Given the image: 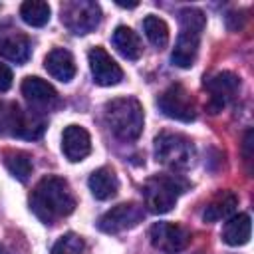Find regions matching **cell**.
Returning a JSON list of instances; mask_svg holds the SVG:
<instances>
[{
    "mask_svg": "<svg viewBox=\"0 0 254 254\" xmlns=\"http://www.w3.org/2000/svg\"><path fill=\"white\" fill-rule=\"evenodd\" d=\"M103 119L109 131L125 143L135 141L145 123L143 107L135 97H117L107 101L103 107Z\"/></svg>",
    "mask_w": 254,
    "mask_h": 254,
    "instance_id": "obj_2",
    "label": "cell"
},
{
    "mask_svg": "<svg viewBox=\"0 0 254 254\" xmlns=\"http://www.w3.org/2000/svg\"><path fill=\"white\" fill-rule=\"evenodd\" d=\"M149 238L153 248L165 254L183 252L190 242V232L175 222H155L149 228Z\"/></svg>",
    "mask_w": 254,
    "mask_h": 254,
    "instance_id": "obj_7",
    "label": "cell"
},
{
    "mask_svg": "<svg viewBox=\"0 0 254 254\" xmlns=\"http://www.w3.org/2000/svg\"><path fill=\"white\" fill-rule=\"evenodd\" d=\"M204 87L208 91L206 107L210 109V113H218L236 97V93L240 89V77L232 71H220V73L212 75L204 83Z\"/></svg>",
    "mask_w": 254,
    "mask_h": 254,
    "instance_id": "obj_9",
    "label": "cell"
},
{
    "mask_svg": "<svg viewBox=\"0 0 254 254\" xmlns=\"http://www.w3.org/2000/svg\"><path fill=\"white\" fill-rule=\"evenodd\" d=\"M12 69L6 64H0V91H6L12 85Z\"/></svg>",
    "mask_w": 254,
    "mask_h": 254,
    "instance_id": "obj_26",
    "label": "cell"
},
{
    "mask_svg": "<svg viewBox=\"0 0 254 254\" xmlns=\"http://www.w3.org/2000/svg\"><path fill=\"white\" fill-rule=\"evenodd\" d=\"M0 254H10V250H6L4 244H0Z\"/></svg>",
    "mask_w": 254,
    "mask_h": 254,
    "instance_id": "obj_28",
    "label": "cell"
},
{
    "mask_svg": "<svg viewBox=\"0 0 254 254\" xmlns=\"http://www.w3.org/2000/svg\"><path fill=\"white\" fill-rule=\"evenodd\" d=\"M155 157L161 165L181 171L192 165L194 145L181 133H161L155 139Z\"/></svg>",
    "mask_w": 254,
    "mask_h": 254,
    "instance_id": "obj_4",
    "label": "cell"
},
{
    "mask_svg": "<svg viewBox=\"0 0 254 254\" xmlns=\"http://www.w3.org/2000/svg\"><path fill=\"white\" fill-rule=\"evenodd\" d=\"M187 187H189L187 181H183L179 175L153 177L143 187L145 206L155 214H165L175 206V202L179 200V196L185 192Z\"/></svg>",
    "mask_w": 254,
    "mask_h": 254,
    "instance_id": "obj_3",
    "label": "cell"
},
{
    "mask_svg": "<svg viewBox=\"0 0 254 254\" xmlns=\"http://www.w3.org/2000/svg\"><path fill=\"white\" fill-rule=\"evenodd\" d=\"M117 6H121V8H135L137 2H117Z\"/></svg>",
    "mask_w": 254,
    "mask_h": 254,
    "instance_id": "obj_27",
    "label": "cell"
},
{
    "mask_svg": "<svg viewBox=\"0 0 254 254\" xmlns=\"http://www.w3.org/2000/svg\"><path fill=\"white\" fill-rule=\"evenodd\" d=\"M46 129V121L40 115L24 113L16 103L0 101V133L24 137V139H38Z\"/></svg>",
    "mask_w": 254,
    "mask_h": 254,
    "instance_id": "obj_5",
    "label": "cell"
},
{
    "mask_svg": "<svg viewBox=\"0 0 254 254\" xmlns=\"http://www.w3.org/2000/svg\"><path fill=\"white\" fill-rule=\"evenodd\" d=\"M204 24H206V16L198 8H183L179 12V26L183 32L200 34L204 30Z\"/></svg>",
    "mask_w": 254,
    "mask_h": 254,
    "instance_id": "obj_24",
    "label": "cell"
},
{
    "mask_svg": "<svg viewBox=\"0 0 254 254\" xmlns=\"http://www.w3.org/2000/svg\"><path fill=\"white\" fill-rule=\"evenodd\" d=\"M30 40L28 36H24L18 30H2L0 32V56L16 62V64H24L30 58Z\"/></svg>",
    "mask_w": 254,
    "mask_h": 254,
    "instance_id": "obj_13",
    "label": "cell"
},
{
    "mask_svg": "<svg viewBox=\"0 0 254 254\" xmlns=\"http://www.w3.org/2000/svg\"><path fill=\"white\" fill-rule=\"evenodd\" d=\"M62 151L67 161H83L91 151V137L81 125H67L62 135Z\"/></svg>",
    "mask_w": 254,
    "mask_h": 254,
    "instance_id": "obj_12",
    "label": "cell"
},
{
    "mask_svg": "<svg viewBox=\"0 0 254 254\" xmlns=\"http://www.w3.org/2000/svg\"><path fill=\"white\" fill-rule=\"evenodd\" d=\"M4 165L22 183L28 181V177L32 175V161L26 153H8L4 157Z\"/></svg>",
    "mask_w": 254,
    "mask_h": 254,
    "instance_id": "obj_23",
    "label": "cell"
},
{
    "mask_svg": "<svg viewBox=\"0 0 254 254\" xmlns=\"http://www.w3.org/2000/svg\"><path fill=\"white\" fill-rule=\"evenodd\" d=\"M111 42H113V46L117 48V52H119L123 58L131 60V62H135V60L141 58L143 46H141L139 36H137L131 28H127V26H117L115 32H113Z\"/></svg>",
    "mask_w": 254,
    "mask_h": 254,
    "instance_id": "obj_19",
    "label": "cell"
},
{
    "mask_svg": "<svg viewBox=\"0 0 254 254\" xmlns=\"http://www.w3.org/2000/svg\"><path fill=\"white\" fill-rule=\"evenodd\" d=\"M250 232H252L250 216L246 212H238V214L228 216V220L224 222L222 240L228 246H242L250 240Z\"/></svg>",
    "mask_w": 254,
    "mask_h": 254,
    "instance_id": "obj_17",
    "label": "cell"
},
{
    "mask_svg": "<svg viewBox=\"0 0 254 254\" xmlns=\"http://www.w3.org/2000/svg\"><path fill=\"white\" fill-rule=\"evenodd\" d=\"M236 204H238L236 194H232V192H220L216 198H212L206 204V208L202 212V218H204V222H218L222 218H228V216H232Z\"/></svg>",
    "mask_w": 254,
    "mask_h": 254,
    "instance_id": "obj_20",
    "label": "cell"
},
{
    "mask_svg": "<svg viewBox=\"0 0 254 254\" xmlns=\"http://www.w3.org/2000/svg\"><path fill=\"white\" fill-rule=\"evenodd\" d=\"M52 254H83V240L81 236L67 232L64 236H60V240L54 244Z\"/></svg>",
    "mask_w": 254,
    "mask_h": 254,
    "instance_id": "obj_25",
    "label": "cell"
},
{
    "mask_svg": "<svg viewBox=\"0 0 254 254\" xmlns=\"http://www.w3.org/2000/svg\"><path fill=\"white\" fill-rule=\"evenodd\" d=\"M198 42H200V34L181 30L177 44H175V50L171 54V62L177 67H190L196 60V54H198Z\"/></svg>",
    "mask_w": 254,
    "mask_h": 254,
    "instance_id": "obj_15",
    "label": "cell"
},
{
    "mask_svg": "<svg viewBox=\"0 0 254 254\" xmlns=\"http://www.w3.org/2000/svg\"><path fill=\"white\" fill-rule=\"evenodd\" d=\"M143 30H145V36L147 40L155 46V48H165L169 44V26L163 18L159 16H153L149 14L145 20H143Z\"/></svg>",
    "mask_w": 254,
    "mask_h": 254,
    "instance_id": "obj_22",
    "label": "cell"
},
{
    "mask_svg": "<svg viewBox=\"0 0 254 254\" xmlns=\"http://www.w3.org/2000/svg\"><path fill=\"white\" fill-rule=\"evenodd\" d=\"M101 20V8L99 4L91 0H71L62 4V24L77 36L89 34L97 28Z\"/></svg>",
    "mask_w": 254,
    "mask_h": 254,
    "instance_id": "obj_6",
    "label": "cell"
},
{
    "mask_svg": "<svg viewBox=\"0 0 254 254\" xmlns=\"http://www.w3.org/2000/svg\"><path fill=\"white\" fill-rule=\"evenodd\" d=\"M87 60H89V69H91L93 81L97 85L109 87V85H117L123 79V69L103 48L95 46L93 50H89Z\"/></svg>",
    "mask_w": 254,
    "mask_h": 254,
    "instance_id": "obj_11",
    "label": "cell"
},
{
    "mask_svg": "<svg viewBox=\"0 0 254 254\" xmlns=\"http://www.w3.org/2000/svg\"><path fill=\"white\" fill-rule=\"evenodd\" d=\"M145 216V208L137 202H121L113 208H109L105 214H101L97 226L99 230L107 232V234H115V232H123L129 228H135Z\"/></svg>",
    "mask_w": 254,
    "mask_h": 254,
    "instance_id": "obj_8",
    "label": "cell"
},
{
    "mask_svg": "<svg viewBox=\"0 0 254 254\" xmlns=\"http://www.w3.org/2000/svg\"><path fill=\"white\" fill-rule=\"evenodd\" d=\"M22 95L36 105H52L58 101V91L54 85L36 75H30L22 81Z\"/></svg>",
    "mask_w": 254,
    "mask_h": 254,
    "instance_id": "obj_16",
    "label": "cell"
},
{
    "mask_svg": "<svg viewBox=\"0 0 254 254\" xmlns=\"http://www.w3.org/2000/svg\"><path fill=\"white\" fill-rule=\"evenodd\" d=\"M30 208L44 224H54L58 218L71 214L75 198L67 181L62 177H44L32 190Z\"/></svg>",
    "mask_w": 254,
    "mask_h": 254,
    "instance_id": "obj_1",
    "label": "cell"
},
{
    "mask_svg": "<svg viewBox=\"0 0 254 254\" xmlns=\"http://www.w3.org/2000/svg\"><path fill=\"white\" fill-rule=\"evenodd\" d=\"M157 103H159V109H161L167 117L177 119V121L189 123V121H192L194 115H196V113H194V101H192L190 93H189L183 85H179V83L167 87V89L161 93V97H159Z\"/></svg>",
    "mask_w": 254,
    "mask_h": 254,
    "instance_id": "obj_10",
    "label": "cell"
},
{
    "mask_svg": "<svg viewBox=\"0 0 254 254\" xmlns=\"http://www.w3.org/2000/svg\"><path fill=\"white\" fill-rule=\"evenodd\" d=\"M87 185H89L91 194L95 198H99V200H107V198L115 196L117 190H119V179L107 167H101V169L93 171L89 175V179H87Z\"/></svg>",
    "mask_w": 254,
    "mask_h": 254,
    "instance_id": "obj_18",
    "label": "cell"
},
{
    "mask_svg": "<svg viewBox=\"0 0 254 254\" xmlns=\"http://www.w3.org/2000/svg\"><path fill=\"white\" fill-rule=\"evenodd\" d=\"M50 4L42 0H28L20 6V16L28 26L40 28L50 22Z\"/></svg>",
    "mask_w": 254,
    "mask_h": 254,
    "instance_id": "obj_21",
    "label": "cell"
},
{
    "mask_svg": "<svg viewBox=\"0 0 254 254\" xmlns=\"http://www.w3.org/2000/svg\"><path fill=\"white\" fill-rule=\"evenodd\" d=\"M44 67L48 69V73L58 79V81H71L73 75H75V62H73V56L64 50V48H54L46 60H44Z\"/></svg>",
    "mask_w": 254,
    "mask_h": 254,
    "instance_id": "obj_14",
    "label": "cell"
}]
</instances>
